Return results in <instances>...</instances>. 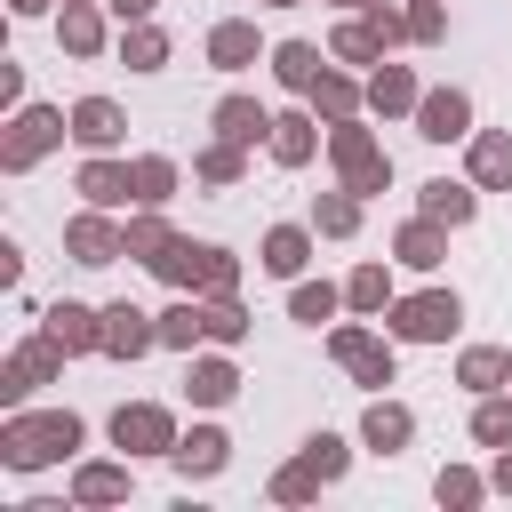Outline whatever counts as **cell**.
Wrapping results in <instances>:
<instances>
[{"instance_id": "cell-1", "label": "cell", "mask_w": 512, "mask_h": 512, "mask_svg": "<svg viewBox=\"0 0 512 512\" xmlns=\"http://www.w3.org/2000/svg\"><path fill=\"white\" fill-rule=\"evenodd\" d=\"M72 440H80L72 416H40V424H16V432H8V456H16V464H40V456H56V448H72Z\"/></svg>"}, {"instance_id": "cell-2", "label": "cell", "mask_w": 512, "mask_h": 512, "mask_svg": "<svg viewBox=\"0 0 512 512\" xmlns=\"http://www.w3.org/2000/svg\"><path fill=\"white\" fill-rule=\"evenodd\" d=\"M336 160L352 168V184H360V192H376V184H384V160H376V144H368L360 128H336Z\"/></svg>"}, {"instance_id": "cell-3", "label": "cell", "mask_w": 512, "mask_h": 512, "mask_svg": "<svg viewBox=\"0 0 512 512\" xmlns=\"http://www.w3.org/2000/svg\"><path fill=\"white\" fill-rule=\"evenodd\" d=\"M392 320H400V336H448V320H456V296H416V304H400Z\"/></svg>"}, {"instance_id": "cell-4", "label": "cell", "mask_w": 512, "mask_h": 512, "mask_svg": "<svg viewBox=\"0 0 512 512\" xmlns=\"http://www.w3.org/2000/svg\"><path fill=\"white\" fill-rule=\"evenodd\" d=\"M336 472H344V448H336V440H312V456H304V464L280 480V496H304L312 480H336Z\"/></svg>"}, {"instance_id": "cell-5", "label": "cell", "mask_w": 512, "mask_h": 512, "mask_svg": "<svg viewBox=\"0 0 512 512\" xmlns=\"http://www.w3.org/2000/svg\"><path fill=\"white\" fill-rule=\"evenodd\" d=\"M424 136H432V144L464 136V96H456V88H448V96H424Z\"/></svg>"}, {"instance_id": "cell-6", "label": "cell", "mask_w": 512, "mask_h": 512, "mask_svg": "<svg viewBox=\"0 0 512 512\" xmlns=\"http://www.w3.org/2000/svg\"><path fill=\"white\" fill-rule=\"evenodd\" d=\"M72 136H80V144H112V136H120V112H112L104 96H88V104L72 112Z\"/></svg>"}, {"instance_id": "cell-7", "label": "cell", "mask_w": 512, "mask_h": 512, "mask_svg": "<svg viewBox=\"0 0 512 512\" xmlns=\"http://www.w3.org/2000/svg\"><path fill=\"white\" fill-rule=\"evenodd\" d=\"M104 344H112V352H144V344H152V328H144V312H128V304H112V312H104Z\"/></svg>"}, {"instance_id": "cell-8", "label": "cell", "mask_w": 512, "mask_h": 512, "mask_svg": "<svg viewBox=\"0 0 512 512\" xmlns=\"http://www.w3.org/2000/svg\"><path fill=\"white\" fill-rule=\"evenodd\" d=\"M336 352H344V360H352L368 384H384V376H392V352H384V344H368V336H352V328L336 336Z\"/></svg>"}, {"instance_id": "cell-9", "label": "cell", "mask_w": 512, "mask_h": 512, "mask_svg": "<svg viewBox=\"0 0 512 512\" xmlns=\"http://www.w3.org/2000/svg\"><path fill=\"white\" fill-rule=\"evenodd\" d=\"M112 432H120V448H128V440H136V448H160V440H168V416H160V408H120Z\"/></svg>"}, {"instance_id": "cell-10", "label": "cell", "mask_w": 512, "mask_h": 512, "mask_svg": "<svg viewBox=\"0 0 512 512\" xmlns=\"http://www.w3.org/2000/svg\"><path fill=\"white\" fill-rule=\"evenodd\" d=\"M472 176L480 184H512V136H480L472 144Z\"/></svg>"}, {"instance_id": "cell-11", "label": "cell", "mask_w": 512, "mask_h": 512, "mask_svg": "<svg viewBox=\"0 0 512 512\" xmlns=\"http://www.w3.org/2000/svg\"><path fill=\"white\" fill-rule=\"evenodd\" d=\"M424 216H432V224H464V216H472V192H464V184H424Z\"/></svg>"}, {"instance_id": "cell-12", "label": "cell", "mask_w": 512, "mask_h": 512, "mask_svg": "<svg viewBox=\"0 0 512 512\" xmlns=\"http://www.w3.org/2000/svg\"><path fill=\"white\" fill-rule=\"evenodd\" d=\"M56 128H64L56 112H24V120H16V144H8V160H32V152H40Z\"/></svg>"}, {"instance_id": "cell-13", "label": "cell", "mask_w": 512, "mask_h": 512, "mask_svg": "<svg viewBox=\"0 0 512 512\" xmlns=\"http://www.w3.org/2000/svg\"><path fill=\"white\" fill-rule=\"evenodd\" d=\"M208 48H216V64H248V56H256V32H248V24H216Z\"/></svg>"}, {"instance_id": "cell-14", "label": "cell", "mask_w": 512, "mask_h": 512, "mask_svg": "<svg viewBox=\"0 0 512 512\" xmlns=\"http://www.w3.org/2000/svg\"><path fill=\"white\" fill-rule=\"evenodd\" d=\"M280 80H288V88H312V80H320V56H312L304 40H288V48H280Z\"/></svg>"}, {"instance_id": "cell-15", "label": "cell", "mask_w": 512, "mask_h": 512, "mask_svg": "<svg viewBox=\"0 0 512 512\" xmlns=\"http://www.w3.org/2000/svg\"><path fill=\"white\" fill-rule=\"evenodd\" d=\"M216 128H224V144H248V136H256V128H272V120H264L256 104H224V112H216Z\"/></svg>"}, {"instance_id": "cell-16", "label": "cell", "mask_w": 512, "mask_h": 512, "mask_svg": "<svg viewBox=\"0 0 512 512\" xmlns=\"http://www.w3.org/2000/svg\"><path fill=\"white\" fill-rule=\"evenodd\" d=\"M48 336H56V344H96L104 328H88V312H80V304H64V312H48Z\"/></svg>"}, {"instance_id": "cell-17", "label": "cell", "mask_w": 512, "mask_h": 512, "mask_svg": "<svg viewBox=\"0 0 512 512\" xmlns=\"http://www.w3.org/2000/svg\"><path fill=\"white\" fill-rule=\"evenodd\" d=\"M176 456H184V472H216V464H224V440H216V432H192Z\"/></svg>"}, {"instance_id": "cell-18", "label": "cell", "mask_w": 512, "mask_h": 512, "mask_svg": "<svg viewBox=\"0 0 512 512\" xmlns=\"http://www.w3.org/2000/svg\"><path fill=\"white\" fill-rule=\"evenodd\" d=\"M264 264H272V272H296V264H304V232H272V240H264Z\"/></svg>"}, {"instance_id": "cell-19", "label": "cell", "mask_w": 512, "mask_h": 512, "mask_svg": "<svg viewBox=\"0 0 512 512\" xmlns=\"http://www.w3.org/2000/svg\"><path fill=\"white\" fill-rule=\"evenodd\" d=\"M368 440H376V448H400V440H408V416H400V408H368Z\"/></svg>"}, {"instance_id": "cell-20", "label": "cell", "mask_w": 512, "mask_h": 512, "mask_svg": "<svg viewBox=\"0 0 512 512\" xmlns=\"http://www.w3.org/2000/svg\"><path fill=\"white\" fill-rule=\"evenodd\" d=\"M272 152H280V160H304V152H312V120H280Z\"/></svg>"}, {"instance_id": "cell-21", "label": "cell", "mask_w": 512, "mask_h": 512, "mask_svg": "<svg viewBox=\"0 0 512 512\" xmlns=\"http://www.w3.org/2000/svg\"><path fill=\"white\" fill-rule=\"evenodd\" d=\"M72 248H80V264H104L112 256V232L104 224H72Z\"/></svg>"}, {"instance_id": "cell-22", "label": "cell", "mask_w": 512, "mask_h": 512, "mask_svg": "<svg viewBox=\"0 0 512 512\" xmlns=\"http://www.w3.org/2000/svg\"><path fill=\"white\" fill-rule=\"evenodd\" d=\"M432 248H440L432 224H408V232H400V256H408V264H432Z\"/></svg>"}, {"instance_id": "cell-23", "label": "cell", "mask_w": 512, "mask_h": 512, "mask_svg": "<svg viewBox=\"0 0 512 512\" xmlns=\"http://www.w3.org/2000/svg\"><path fill=\"white\" fill-rule=\"evenodd\" d=\"M200 328H208V320H200V312H192V304H176V312H168V328H160V336H168V344H192V336H200Z\"/></svg>"}, {"instance_id": "cell-24", "label": "cell", "mask_w": 512, "mask_h": 512, "mask_svg": "<svg viewBox=\"0 0 512 512\" xmlns=\"http://www.w3.org/2000/svg\"><path fill=\"white\" fill-rule=\"evenodd\" d=\"M408 96H416V88H408V72H392V64H384V80H376V104L392 112V104H408Z\"/></svg>"}, {"instance_id": "cell-25", "label": "cell", "mask_w": 512, "mask_h": 512, "mask_svg": "<svg viewBox=\"0 0 512 512\" xmlns=\"http://www.w3.org/2000/svg\"><path fill=\"white\" fill-rule=\"evenodd\" d=\"M160 192H168V160H144L136 168V200H160Z\"/></svg>"}, {"instance_id": "cell-26", "label": "cell", "mask_w": 512, "mask_h": 512, "mask_svg": "<svg viewBox=\"0 0 512 512\" xmlns=\"http://www.w3.org/2000/svg\"><path fill=\"white\" fill-rule=\"evenodd\" d=\"M88 192H96V200H128V176H120V168H88Z\"/></svg>"}, {"instance_id": "cell-27", "label": "cell", "mask_w": 512, "mask_h": 512, "mask_svg": "<svg viewBox=\"0 0 512 512\" xmlns=\"http://www.w3.org/2000/svg\"><path fill=\"white\" fill-rule=\"evenodd\" d=\"M496 376H504V352H472L464 360V384H496Z\"/></svg>"}, {"instance_id": "cell-28", "label": "cell", "mask_w": 512, "mask_h": 512, "mask_svg": "<svg viewBox=\"0 0 512 512\" xmlns=\"http://www.w3.org/2000/svg\"><path fill=\"white\" fill-rule=\"evenodd\" d=\"M128 64L152 72V64H160V32H128Z\"/></svg>"}, {"instance_id": "cell-29", "label": "cell", "mask_w": 512, "mask_h": 512, "mask_svg": "<svg viewBox=\"0 0 512 512\" xmlns=\"http://www.w3.org/2000/svg\"><path fill=\"white\" fill-rule=\"evenodd\" d=\"M352 304H384V272H376V264L352 272Z\"/></svg>"}, {"instance_id": "cell-30", "label": "cell", "mask_w": 512, "mask_h": 512, "mask_svg": "<svg viewBox=\"0 0 512 512\" xmlns=\"http://www.w3.org/2000/svg\"><path fill=\"white\" fill-rule=\"evenodd\" d=\"M328 304H336L328 288H296V320H328Z\"/></svg>"}, {"instance_id": "cell-31", "label": "cell", "mask_w": 512, "mask_h": 512, "mask_svg": "<svg viewBox=\"0 0 512 512\" xmlns=\"http://www.w3.org/2000/svg\"><path fill=\"white\" fill-rule=\"evenodd\" d=\"M192 392H200V400H224V392H232V368H200Z\"/></svg>"}, {"instance_id": "cell-32", "label": "cell", "mask_w": 512, "mask_h": 512, "mask_svg": "<svg viewBox=\"0 0 512 512\" xmlns=\"http://www.w3.org/2000/svg\"><path fill=\"white\" fill-rule=\"evenodd\" d=\"M480 440H512V408H480Z\"/></svg>"}, {"instance_id": "cell-33", "label": "cell", "mask_w": 512, "mask_h": 512, "mask_svg": "<svg viewBox=\"0 0 512 512\" xmlns=\"http://www.w3.org/2000/svg\"><path fill=\"white\" fill-rule=\"evenodd\" d=\"M320 224L328 232H352V200H320Z\"/></svg>"}, {"instance_id": "cell-34", "label": "cell", "mask_w": 512, "mask_h": 512, "mask_svg": "<svg viewBox=\"0 0 512 512\" xmlns=\"http://www.w3.org/2000/svg\"><path fill=\"white\" fill-rule=\"evenodd\" d=\"M112 8H120V16H144V8H152V0H112Z\"/></svg>"}, {"instance_id": "cell-35", "label": "cell", "mask_w": 512, "mask_h": 512, "mask_svg": "<svg viewBox=\"0 0 512 512\" xmlns=\"http://www.w3.org/2000/svg\"><path fill=\"white\" fill-rule=\"evenodd\" d=\"M16 8H48V0H16Z\"/></svg>"}]
</instances>
